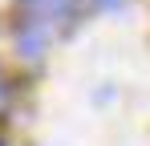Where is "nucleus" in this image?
<instances>
[{
    "label": "nucleus",
    "instance_id": "f257e3e1",
    "mask_svg": "<svg viewBox=\"0 0 150 146\" xmlns=\"http://www.w3.org/2000/svg\"><path fill=\"white\" fill-rule=\"evenodd\" d=\"M16 45H21V57H41V53H45V33H41V24L25 28Z\"/></svg>",
    "mask_w": 150,
    "mask_h": 146
}]
</instances>
